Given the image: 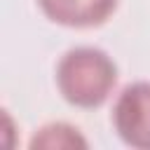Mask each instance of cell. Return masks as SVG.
<instances>
[{
  "label": "cell",
  "mask_w": 150,
  "mask_h": 150,
  "mask_svg": "<svg viewBox=\"0 0 150 150\" xmlns=\"http://www.w3.org/2000/svg\"><path fill=\"white\" fill-rule=\"evenodd\" d=\"M115 84L117 66L98 47H73L56 63L59 94L75 108L103 105Z\"/></svg>",
  "instance_id": "6da1fadb"
},
{
  "label": "cell",
  "mask_w": 150,
  "mask_h": 150,
  "mask_svg": "<svg viewBox=\"0 0 150 150\" xmlns=\"http://www.w3.org/2000/svg\"><path fill=\"white\" fill-rule=\"evenodd\" d=\"M112 127L122 143L150 150V82L127 84L112 105Z\"/></svg>",
  "instance_id": "7a4b0ae2"
},
{
  "label": "cell",
  "mask_w": 150,
  "mask_h": 150,
  "mask_svg": "<svg viewBox=\"0 0 150 150\" xmlns=\"http://www.w3.org/2000/svg\"><path fill=\"white\" fill-rule=\"evenodd\" d=\"M42 14L68 28L101 26L117 7V0H38Z\"/></svg>",
  "instance_id": "3957f363"
},
{
  "label": "cell",
  "mask_w": 150,
  "mask_h": 150,
  "mask_svg": "<svg viewBox=\"0 0 150 150\" xmlns=\"http://www.w3.org/2000/svg\"><path fill=\"white\" fill-rule=\"evenodd\" d=\"M87 138L82 136V131L68 122H52L45 124L42 129L35 131V136L30 138V148H47V150H77V148H87Z\"/></svg>",
  "instance_id": "277c9868"
}]
</instances>
